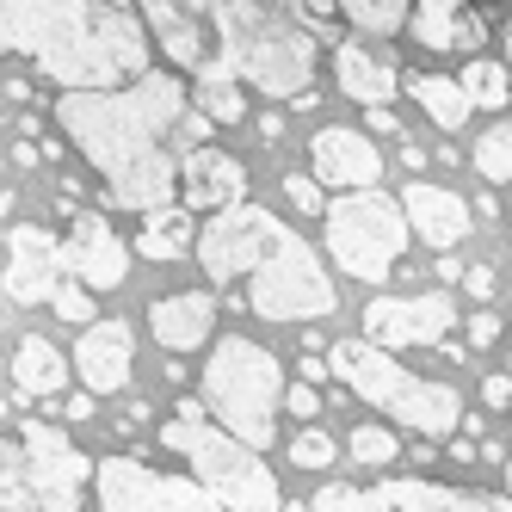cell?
Listing matches in <instances>:
<instances>
[{"label":"cell","instance_id":"1","mask_svg":"<svg viewBox=\"0 0 512 512\" xmlns=\"http://www.w3.org/2000/svg\"><path fill=\"white\" fill-rule=\"evenodd\" d=\"M186 99L192 93L173 75H136L124 87H68L56 99V124L105 173V204L149 216L179 198V167L161 149V136L186 118Z\"/></svg>","mask_w":512,"mask_h":512},{"label":"cell","instance_id":"40","mask_svg":"<svg viewBox=\"0 0 512 512\" xmlns=\"http://www.w3.org/2000/svg\"><path fill=\"white\" fill-rule=\"evenodd\" d=\"M482 401H488V408H512V377H488L482 383Z\"/></svg>","mask_w":512,"mask_h":512},{"label":"cell","instance_id":"42","mask_svg":"<svg viewBox=\"0 0 512 512\" xmlns=\"http://www.w3.org/2000/svg\"><path fill=\"white\" fill-rule=\"evenodd\" d=\"M321 377H327V358L309 352V358H303V383H321Z\"/></svg>","mask_w":512,"mask_h":512},{"label":"cell","instance_id":"32","mask_svg":"<svg viewBox=\"0 0 512 512\" xmlns=\"http://www.w3.org/2000/svg\"><path fill=\"white\" fill-rule=\"evenodd\" d=\"M340 445H334V432H321V426H303L297 438H290V463L297 469H334Z\"/></svg>","mask_w":512,"mask_h":512},{"label":"cell","instance_id":"2","mask_svg":"<svg viewBox=\"0 0 512 512\" xmlns=\"http://www.w3.org/2000/svg\"><path fill=\"white\" fill-rule=\"evenodd\" d=\"M0 50L38 56L62 87H124L149 62V25L87 0H0Z\"/></svg>","mask_w":512,"mask_h":512},{"label":"cell","instance_id":"36","mask_svg":"<svg viewBox=\"0 0 512 512\" xmlns=\"http://www.w3.org/2000/svg\"><path fill=\"white\" fill-rule=\"evenodd\" d=\"M284 408L297 414V420H315V414H321V389H315V383H290V389H284Z\"/></svg>","mask_w":512,"mask_h":512},{"label":"cell","instance_id":"20","mask_svg":"<svg viewBox=\"0 0 512 512\" xmlns=\"http://www.w3.org/2000/svg\"><path fill=\"white\" fill-rule=\"evenodd\" d=\"M408 25L420 50H475L488 38V19L469 13L463 0H408Z\"/></svg>","mask_w":512,"mask_h":512},{"label":"cell","instance_id":"39","mask_svg":"<svg viewBox=\"0 0 512 512\" xmlns=\"http://www.w3.org/2000/svg\"><path fill=\"white\" fill-rule=\"evenodd\" d=\"M494 284H500L494 266H469V272H463V290H469V297H482V303L494 297Z\"/></svg>","mask_w":512,"mask_h":512},{"label":"cell","instance_id":"10","mask_svg":"<svg viewBox=\"0 0 512 512\" xmlns=\"http://www.w3.org/2000/svg\"><path fill=\"white\" fill-rule=\"evenodd\" d=\"M290 229L278 223V216L272 210H260V204H229V210H216L210 216V223L198 229V260H204V272L216 278V284H235V278H247L253 266H260L266 260V253L284 241Z\"/></svg>","mask_w":512,"mask_h":512},{"label":"cell","instance_id":"14","mask_svg":"<svg viewBox=\"0 0 512 512\" xmlns=\"http://www.w3.org/2000/svg\"><path fill=\"white\" fill-rule=\"evenodd\" d=\"M309 161H315L321 186H340V192H364L383 179V149L371 142V130H346V124L321 130L309 142Z\"/></svg>","mask_w":512,"mask_h":512},{"label":"cell","instance_id":"29","mask_svg":"<svg viewBox=\"0 0 512 512\" xmlns=\"http://www.w3.org/2000/svg\"><path fill=\"white\" fill-rule=\"evenodd\" d=\"M463 93H469V105H488V112H500V105L512 99V93H506V62L475 56V62L463 68Z\"/></svg>","mask_w":512,"mask_h":512},{"label":"cell","instance_id":"22","mask_svg":"<svg viewBox=\"0 0 512 512\" xmlns=\"http://www.w3.org/2000/svg\"><path fill=\"white\" fill-rule=\"evenodd\" d=\"M364 512H488V500L438 482H383L364 494Z\"/></svg>","mask_w":512,"mask_h":512},{"label":"cell","instance_id":"13","mask_svg":"<svg viewBox=\"0 0 512 512\" xmlns=\"http://www.w3.org/2000/svg\"><path fill=\"white\" fill-rule=\"evenodd\" d=\"M13 303H50V290L62 284V241L38 223H19L7 235V272H0Z\"/></svg>","mask_w":512,"mask_h":512},{"label":"cell","instance_id":"19","mask_svg":"<svg viewBox=\"0 0 512 512\" xmlns=\"http://www.w3.org/2000/svg\"><path fill=\"white\" fill-rule=\"evenodd\" d=\"M149 327L167 352H198L216 334V297L210 290H173V297L149 309Z\"/></svg>","mask_w":512,"mask_h":512},{"label":"cell","instance_id":"17","mask_svg":"<svg viewBox=\"0 0 512 512\" xmlns=\"http://www.w3.org/2000/svg\"><path fill=\"white\" fill-rule=\"evenodd\" d=\"M130 358H136V346H130V327H124V321H87V327H81L75 371H81V383H87L93 395L130 389Z\"/></svg>","mask_w":512,"mask_h":512},{"label":"cell","instance_id":"4","mask_svg":"<svg viewBox=\"0 0 512 512\" xmlns=\"http://www.w3.org/2000/svg\"><path fill=\"white\" fill-rule=\"evenodd\" d=\"M327 371H334L358 401L383 408L395 426H408V432L445 438V432L463 426V395H457L451 383L414 377L395 352H383V346H371V340H340L334 352H327Z\"/></svg>","mask_w":512,"mask_h":512},{"label":"cell","instance_id":"12","mask_svg":"<svg viewBox=\"0 0 512 512\" xmlns=\"http://www.w3.org/2000/svg\"><path fill=\"white\" fill-rule=\"evenodd\" d=\"M457 327V303L445 290L432 297H377L364 309V340L383 346V352H401V346H445Z\"/></svg>","mask_w":512,"mask_h":512},{"label":"cell","instance_id":"7","mask_svg":"<svg viewBox=\"0 0 512 512\" xmlns=\"http://www.w3.org/2000/svg\"><path fill=\"white\" fill-rule=\"evenodd\" d=\"M327 223V253H334V266L358 284H383L401 260V247H408V216H401L395 198L383 192H352V198H334L321 210Z\"/></svg>","mask_w":512,"mask_h":512},{"label":"cell","instance_id":"25","mask_svg":"<svg viewBox=\"0 0 512 512\" xmlns=\"http://www.w3.org/2000/svg\"><path fill=\"white\" fill-rule=\"evenodd\" d=\"M192 241H198L192 210H149V223L136 229V253H142V260H179Z\"/></svg>","mask_w":512,"mask_h":512},{"label":"cell","instance_id":"24","mask_svg":"<svg viewBox=\"0 0 512 512\" xmlns=\"http://www.w3.org/2000/svg\"><path fill=\"white\" fill-rule=\"evenodd\" d=\"M13 383H19V395H62V383H68V358L44 340V334H25L19 346H13Z\"/></svg>","mask_w":512,"mask_h":512},{"label":"cell","instance_id":"9","mask_svg":"<svg viewBox=\"0 0 512 512\" xmlns=\"http://www.w3.org/2000/svg\"><path fill=\"white\" fill-rule=\"evenodd\" d=\"M93 482H99V512H223V500L198 475H161L136 457H105Z\"/></svg>","mask_w":512,"mask_h":512},{"label":"cell","instance_id":"16","mask_svg":"<svg viewBox=\"0 0 512 512\" xmlns=\"http://www.w3.org/2000/svg\"><path fill=\"white\" fill-rule=\"evenodd\" d=\"M401 204V216H408V235H420V241H432L438 253H451L469 229H475V216H469V204L451 192V186H432V179H414L408 192L395 198Z\"/></svg>","mask_w":512,"mask_h":512},{"label":"cell","instance_id":"15","mask_svg":"<svg viewBox=\"0 0 512 512\" xmlns=\"http://www.w3.org/2000/svg\"><path fill=\"white\" fill-rule=\"evenodd\" d=\"M62 266H75V278L87 290H112L130 272V241H118L105 216H87L81 210L75 229H68V241H62Z\"/></svg>","mask_w":512,"mask_h":512},{"label":"cell","instance_id":"35","mask_svg":"<svg viewBox=\"0 0 512 512\" xmlns=\"http://www.w3.org/2000/svg\"><path fill=\"white\" fill-rule=\"evenodd\" d=\"M284 198H290V210H303V216H321L327 210V198H321V179H284Z\"/></svg>","mask_w":512,"mask_h":512},{"label":"cell","instance_id":"34","mask_svg":"<svg viewBox=\"0 0 512 512\" xmlns=\"http://www.w3.org/2000/svg\"><path fill=\"white\" fill-rule=\"evenodd\" d=\"M309 512H364V488H346V482H327V488H315Z\"/></svg>","mask_w":512,"mask_h":512},{"label":"cell","instance_id":"23","mask_svg":"<svg viewBox=\"0 0 512 512\" xmlns=\"http://www.w3.org/2000/svg\"><path fill=\"white\" fill-rule=\"evenodd\" d=\"M334 81H340V93L358 99V105H389V99H395V68H389L383 56H371L364 44H340V50H334Z\"/></svg>","mask_w":512,"mask_h":512},{"label":"cell","instance_id":"28","mask_svg":"<svg viewBox=\"0 0 512 512\" xmlns=\"http://www.w3.org/2000/svg\"><path fill=\"white\" fill-rule=\"evenodd\" d=\"M198 112L210 118V124H241V112H247V99H241V81L229 75V68H204L198 75Z\"/></svg>","mask_w":512,"mask_h":512},{"label":"cell","instance_id":"18","mask_svg":"<svg viewBox=\"0 0 512 512\" xmlns=\"http://www.w3.org/2000/svg\"><path fill=\"white\" fill-rule=\"evenodd\" d=\"M179 198H186V210H229L247 198V167L223 149H186Z\"/></svg>","mask_w":512,"mask_h":512},{"label":"cell","instance_id":"31","mask_svg":"<svg viewBox=\"0 0 512 512\" xmlns=\"http://www.w3.org/2000/svg\"><path fill=\"white\" fill-rule=\"evenodd\" d=\"M346 451H352L358 463H371V469H389L395 451H401V438H395V426H358V432L346 438Z\"/></svg>","mask_w":512,"mask_h":512},{"label":"cell","instance_id":"43","mask_svg":"<svg viewBox=\"0 0 512 512\" xmlns=\"http://www.w3.org/2000/svg\"><path fill=\"white\" fill-rule=\"evenodd\" d=\"M500 50H506V68H512V25L500 31Z\"/></svg>","mask_w":512,"mask_h":512},{"label":"cell","instance_id":"11","mask_svg":"<svg viewBox=\"0 0 512 512\" xmlns=\"http://www.w3.org/2000/svg\"><path fill=\"white\" fill-rule=\"evenodd\" d=\"M19 445H25V463H31V494H38L44 512H81V494H87V451L68 445V432L50 426V420H25L19 432Z\"/></svg>","mask_w":512,"mask_h":512},{"label":"cell","instance_id":"30","mask_svg":"<svg viewBox=\"0 0 512 512\" xmlns=\"http://www.w3.org/2000/svg\"><path fill=\"white\" fill-rule=\"evenodd\" d=\"M475 173H482L488 186H506L512 179V124L482 130V142H475Z\"/></svg>","mask_w":512,"mask_h":512},{"label":"cell","instance_id":"47","mask_svg":"<svg viewBox=\"0 0 512 512\" xmlns=\"http://www.w3.org/2000/svg\"><path fill=\"white\" fill-rule=\"evenodd\" d=\"M284 512H309V506H284Z\"/></svg>","mask_w":512,"mask_h":512},{"label":"cell","instance_id":"5","mask_svg":"<svg viewBox=\"0 0 512 512\" xmlns=\"http://www.w3.org/2000/svg\"><path fill=\"white\" fill-rule=\"evenodd\" d=\"M278 401H284V364L247 334H229L204 364V414L241 445L266 451L278 438Z\"/></svg>","mask_w":512,"mask_h":512},{"label":"cell","instance_id":"6","mask_svg":"<svg viewBox=\"0 0 512 512\" xmlns=\"http://www.w3.org/2000/svg\"><path fill=\"white\" fill-rule=\"evenodd\" d=\"M161 445L192 463V475L223 500V512H284L278 475L260 463V451L229 438L223 426L204 420V401H179V414L161 426Z\"/></svg>","mask_w":512,"mask_h":512},{"label":"cell","instance_id":"33","mask_svg":"<svg viewBox=\"0 0 512 512\" xmlns=\"http://www.w3.org/2000/svg\"><path fill=\"white\" fill-rule=\"evenodd\" d=\"M50 309H56L62 321L87 327V321H93V297H87V284H81V278H75V284H56V290H50Z\"/></svg>","mask_w":512,"mask_h":512},{"label":"cell","instance_id":"38","mask_svg":"<svg viewBox=\"0 0 512 512\" xmlns=\"http://www.w3.org/2000/svg\"><path fill=\"white\" fill-rule=\"evenodd\" d=\"M334 13L352 19V25H364V31H377V7H371V0H334Z\"/></svg>","mask_w":512,"mask_h":512},{"label":"cell","instance_id":"44","mask_svg":"<svg viewBox=\"0 0 512 512\" xmlns=\"http://www.w3.org/2000/svg\"><path fill=\"white\" fill-rule=\"evenodd\" d=\"M488 512H512V500H488Z\"/></svg>","mask_w":512,"mask_h":512},{"label":"cell","instance_id":"45","mask_svg":"<svg viewBox=\"0 0 512 512\" xmlns=\"http://www.w3.org/2000/svg\"><path fill=\"white\" fill-rule=\"evenodd\" d=\"M506 500H512V463H506Z\"/></svg>","mask_w":512,"mask_h":512},{"label":"cell","instance_id":"37","mask_svg":"<svg viewBox=\"0 0 512 512\" xmlns=\"http://www.w3.org/2000/svg\"><path fill=\"white\" fill-rule=\"evenodd\" d=\"M494 340H500V315H488V309H475V321H469V346H482V352H488Z\"/></svg>","mask_w":512,"mask_h":512},{"label":"cell","instance_id":"3","mask_svg":"<svg viewBox=\"0 0 512 512\" xmlns=\"http://www.w3.org/2000/svg\"><path fill=\"white\" fill-rule=\"evenodd\" d=\"M210 25L223 38V68L266 93L315 105V38L272 0H210Z\"/></svg>","mask_w":512,"mask_h":512},{"label":"cell","instance_id":"26","mask_svg":"<svg viewBox=\"0 0 512 512\" xmlns=\"http://www.w3.org/2000/svg\"><path fill=\"white\" fill-rule=\"evenodd\" d=\"M408 93L420 99V112L438 130H463L469 124V93H463V81H451V75H414Z\"/></svg>","mask_w":512,"mask_h":512},{"label":"cell","instance_id":"27","mask_svg":"<svg viewBox=\"0 0 512 512\" xmlns=\"http://www.w3.org/2000/svg\"><path fill=\"white\" fill-rule=\"evenodd\" d=\"M0 512H44L31 494V463L19 438H0Z\"/></svg>","mask_w":512,"mask_h":512},{"label":"cell","instance_id":"46","mask_svg":"<svg viewBox=\"0 0 512 512\" xmlns=\"http://www.w3.org/2000/svg\"><path fill=\"white\" fill-rule=\"evenodd\" d=\"M105 7H130V0H105Z\"/></svg>","mask_w":512,"mask_h":512},{"label":"cell","instance_id":"8","mask_svg":"<svg viewBox=\"0 0 512 512\" xmlns=\"http://www.w3.org/2000/svg\"><path fill=\"white\" fill-rule=\"evenodd\" d=\"M334 278L321 272L303 235H284L260 266L247 272V309L266 321H321L334 315Z\"/></svg>","mask_w":512,"mask_h":512},{"label":"cell","instance_id":"21","mask_svg":"<svg viewBox=\"0 0 512 512\" xmlns=\"http://www.w3.org/2000/svg\"><path fill=\"white\" fill-rule=\"evenodd\" d=\"M142 13H149V38L161 44L167 62H179V68H204L210 38H204V19H198V13L173 7V0H142Z\"/></svg>","mask_w":512,"mask_h":512},{"label":"cell","instance_id":"41","mask_svg":"<svg viewBox=\"0 0 512 512\" xmlns=\"http://www.w3.org/2000/svg\"><path fill=\"white\" fill-rule=\"evenodd\" d=\"M364 112H371V130H377V136H401V124H395L389 105H364Z\"/></svg>","mask_w":512,"mask_h":512}]
</instances>
